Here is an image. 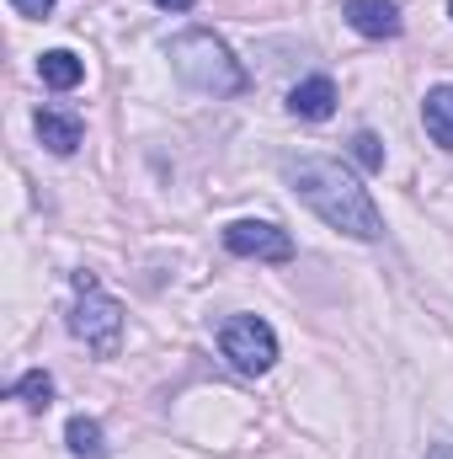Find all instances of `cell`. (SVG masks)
Returning a JSON list of instances; mask_svg holds the SVG:
<instances>
[{
  "label": "cell",
  "instance_id": "cell-1",
  "mask_svg": "<svg viewBox=\"0 0 453 459\" xmlns=\"http://www.w3.org/2000/svg\"><path fill=\"white\" fill-rule=\"evenodd\" d=\"M288 182H294V193H299L331 230L352 235V240H379V235H384L379 204L368 198V187H363L341 160H326V155L288 160Z\"/></svg>",
  "mask_w": 453,
  "mask_h": 459
},
{
  "label": "cell",
  "instance_id": "cell-2",
  "mask_svg": "<svg viewBox=\"0 0 453 459\" xmlns=\"http://www.w3.org/2000/svg\"><path fill=\"white\" fill-rule=\"evenodd\" d=\"M171 70L192 86V91H203V97H240L245 86H251V75L240 70V59L225 48V38H214V32H182V38H171Z\"/></svg>",
  "mask_w": 453,
  "mask_h": 459
},
{
  "label": "cell",
  "instance_id": "cell-3",
  "mask_svg": "<svg viewBox=\"0 0 453 459\" xmlns=\"http://www.w3.org/2000/svg\"><path fill=\"white\" fill-rule=\"evenodd\" d=\"M75 294L81 299H75L70 332L91 347L97 358H117V347H123V305L97 283V273H75Z\"/></svg>",
  "mask_w": 453,
  "mask_h": 459
},
{
  "label": "cell",
  "instance_id": "cell-4",
  "mask_svg": "<svg viewBox=\"0 0 453 459\" xmlns=\"http://www.w3.org/2000/svg\"><path fill=\"white\" fill-rule=\"evenodd\" d=\"M219 352L240 374H267L272 358H278V337H272V326L261 316H229L219 326Z\"/></svg>",
  "mask_w": 453,
  "mask_h": 459
},
{
  "label": "cell",
  "instance_id": "cell-5",
  "mask_svg": "<svg viewBox=\"0 0 453 459\" xmlns=\"http://www.w3.org/2000/svg\"><path fill=\"white\" fill-rule=\"evenodd\" d=\"M225 246L235 256H256V262H288L294 256V235L278 230L272 220H235L225 230Z\"/></svg>",
  "mask_w": 453,
  "mask_h": 459
},
{
  "label": "cell",
  "instance_id": "cell-6",
  "mask_svg": "<svg viewBox=\"0 0 453 459\" xmlns=\"http://www.w3.org/2000/svg\"><path fill=\"white\" fill-rule=\"evenodd\" d=\"M346 22L363 38H400V5L395 0H346Z\"/></svg>",
  "mask_w": 453,
  "mask_h": 459
},
{
  "label": "cell",
  "instance_id": "cell-7",
  "mask_svg": "<svg viewBox=\"0 0 453 459\" xmlns=\"http://www.w3.org/2000/svg\"><path fill=\"white\" fill-rule=\"evenodd\" d=\"M288 113L310 117V123L331 117L337 113V81H331V75H310V81H299V86L288 91Z\"/></svg>",
  "mask_w": 453,
  "mask_h": 459
},
{
  "label": "cell",
  "instance_id": "cell-8",
  "mask_svg": "<svg viewBox=\"0 0 453 459\" xmlns=\"http://www.w3.org/2000/svg\"><path fill=\"white\" fill-rule=\"evenodd\" d=\"M38 139H43L54 155H75L81 139H86V123L75 113H38Z\"/></svg>",
  "mask_w": 453,
  "mask_h": 459
},
{
  "label": "cell",
  "instance_id": "cell-9",
  "mask_svg": "<svg viewBox=\"0 0 453 459\" xmlns=\"http://www.w3.org/2000/svg\"><path fill=\"white\" fill-rule=\"evenodd\" d=\"M38 75H43V86H54V91H75V86L86 81V65H81L70 48H48V54L38 59Z\"/></svg>",
  "mask_w": 453,
  "mask_h": 459
},
{
  "label": "cell",
  "instance_id": "cell-10",
  "mask_svg": "<svg viewBox=\"0 0 453 459\" xmlns=\"http://www.w3.org/2000/svg\"><path fill=\"white\" fill-rule=\"evenodd\" d=\"M422 123H427V134L453 150V86H438V91H427V102H422Z\"/></svg>",
  "mask_w": 453,
  "mask_h": 459
},
{
  "label": "cell",
  "instance_id": "cell-11",
  "mask_svg": "<svg viewBox=\"0 0 453 459\" xmlns=\"http://www.w3.org/2000/svg\"><path fill=\"white\" fill-rule=\"evenodd\" d=\"M64 444L75 459H107V444H102V422L97 417H70L64 428Z\"/></svg>",
  "mask_w": 453,
  "mask_h": 459
},
{
  "label": "cell",
  "instance_id": "cell-12",
  "mask_svg": "<svg viewBox=\"0 0 453 459\" xmlns=\"http://www.w3.org/2000/svg\"><path fill=\"white\" fill-rule=\"evenodd\" d=\"M21 406H32V411H48V401H54V379L43 374V368H27L21 379H16V390H11Z\"/></svg>",
  "mask_w": 453,
  "mask_h": 459
},
{
  "label": "cell",
  "instance_id": "cell-13",
  "mask_svg": "<svg viewBox=\"0 0 453 459\" xmlns=\"http://www.w3.org/2000/svg\"><path fill=\"white\" fill-rule=\"evenodd\" d=\"M352 155L363 160V171H379V166H384V150H379V134H368V128H363V134L352 139Z\"/></svg>",
  "mask_w": 453,
  "mask_h": 459
},
{
  "label": "cell",
  "instance_id": "cell-14",
  "mask_svg": "<svg viewBox=\"0 0 453 459\" xmlns=\"http://www.w3.org/2000/svg\"><path fill=\"white\" fill-rule=\"evenodd\" d=\"M11 5H16L21 16H48V11H54V0H11Z\"/></svg>",
  "mask_w": 453,
  "mask_h": 459
},
{
  "label": "cell",
  "instance_id": "cell-15",
  "mask_svg": "<svg viewBox=\"0 0 453 459\" xmlns=\"http://www.w3.org/2000/svg\"><path fill=\"white\" fill-rule=\"evenodd\" d=\"M160 11H192V0H155Z\"/></svg>",
  "mask_w": 453,
  "mask_h": 459
},
{
  "label": "cell",
  "instance_id": "cell-16",
  "mask_svg": "<svg viewBox=\"0 0 453 459\" xmlns=\"http://www.w3.org/2000/svg\"><path fill=\"white\" fill-rule=\"evenodd\" d=\"M427 459H453V449H449V444H432V449H427Z\"/></svg>",
  "mask_w": 453,
  "mask_h": 459
},
{
  "label": "cell",
  "instance_id": "cell-17",
  "mask_svg": "<svg viewBox=\"0 0 453 459\" xmlns=\"http://www.w3.org/2000/svg\"><path fill=\"white\" fill-rule=\"evenodd\" d=\"M449 11H453V0H449Z\"/></svg>",
  "mask_w": 453,
  "mask_h": 459
}]
</instances>
